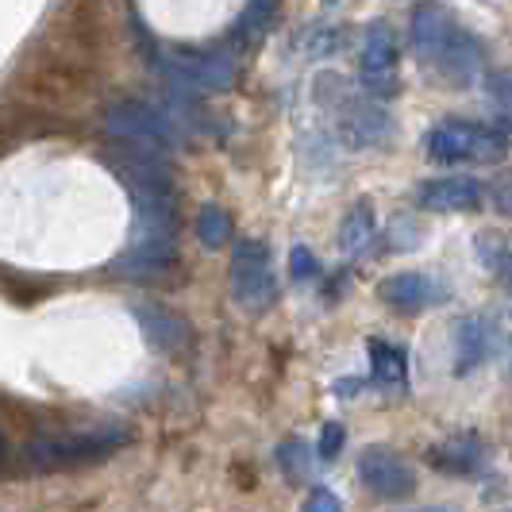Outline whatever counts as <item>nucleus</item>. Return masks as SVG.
<instances>
[{
    "instance_id": "0eeeda50",
    "label": "nucleus",
    "mask_w": 512,
    "mask_h": 512,
    "mask_svg": "<svg viewBox=\"0 0 512 512\" xmlns=\"http://www.w3.org/2000/svg\"><path fill=\"white\" fill-rule=\"evenodd\" d=\"M166 70L178 77L181 85L201 89V93H224L235 81L231 58L212 51H197V47H170L166 51Z\"/></svg>"
},
{
    "instance_id": "ddd939ff",
    "label": "nucleus",
    "mask_w": 512,
    "mask_h": 512,
    "mask_svg": "<svg viewBox=\"0 0 512 512\" xmlns=\"http://www.w3.org/2000/svg\"><path fill=\"white\" fill-rule=\"evenodd\" d=\"M339 128L351 147H374L389 135V116L374 101H347L339 112Z\"/></svg>"
},
{
    "instance_id": "5701e85b",
    "label": "nucleus",
    "mask_w": 512,
    "mask_h": 512,
    "mask_svg": "<svg viewBox=\"0 0 512 512\" xmlns=\"http://www.w3.org/2000/svg\"><path fill=\"white\" fill-rule=\"evenodd\" d=\"M305 512H343V501L335 497L332 489H312L305 501Z\"/></svg>"
},
{
    "instance_id": "f03ea898",
    "label": "nucleus",
    "mask_w": 512,
    "mask_h": 512,
    "mask_svg": "<svg viewBox=\"0 0 512 512\" xmlns=\"http://www.w3.org/2000/svg\"><path fill=\"white\" fill-rule=\"evenodd\" d=\"M124 443H128L124 428H93V432H70V436H43L27 447V459L39 470H62V466H77V462L108 459Z\"/></svg>"
},
{
    "instance_id": "9b49d317",
    "label": "nucleus",
    "mask_w": 512,
    "mask_h": 512,
    "mask_svg": "<svg viewBox=\"0 0 512 512\" xmlns=\"http://www.w3.org/2000/svg\"><path fill=\"white\" fill-rule=\"evenodd\" d=\"M428 462L436 466L439 474H455V478H466V474H478L482 462H486V443L478 432H455V436L439 439L436 447L428 451Z\"/></svg>"
},
{
    "instance_id": "6e6552de",
    "label": "nucleus",
    "mask_w": 512,
    "mask_h": 512,
    "mask_svg": "<svg viewBox=\"0 0 512 512\" xmlns=\"http://www.w3.org/2000/svg\"><path fill=\"white\" fill-rule=\"evenodd\" d=\"M359 70L370 93H378V97L397 93V35L382 20H374L362 35Z\"/></svg>"
},
{
    "instance_id": "f3484780",
    "label": "nucleus",
    "mask_w": 512,
    "mask_h": 512,
    "mask_svg": "<svg viewBox=\"0 0 512 512\" xmlns=\"http://www.w3.org/2000/svg\"><path fill=\"white\" fill-rule=\"evenodd\" d=\"M231 216L224 212L220 205H205L201 208V216H197V235H201V243H205L208 251H220L224 243H231Z\"/></svg>"
},
{
    "instance_id": "bb28decb",
    "label": "nucleus",
    "mask_w": 512,
    "mask_h": 512,
    "mask_svg": "<svg viewBox=\"0 0 512 512\" xmlns=\"http://www.w3.org/2000/svg\"><path fill=\"white\" fill-rule=\"evenodd\" d=\"M328 4H335V0H328Z\"/></svg>"
},
{
    "instance_id": "4be33fe9",
    "label": "nucleus",
    "mask_w": 512,
    "mask_h": 512,
    "mask_svg": "<svg viewBox=\"0 0 512 512\" xmlns=\"http://www.w3.org/2000/svg\"><path fill=\"white\" fill-rule=\"evenodd\" d=\"M489 201H493V208H497L501 216H512V174H501V178L493 181Z\"/></svg>"
},
{
    "instance_id": "dca6fc26",
    "label": "nucleus",
    "mask_w": 512,
    "mask_h": 512,
    "mask_svg": "<svg viewBox=\"0 0 512 512\" xmlns=\"http://www.w3.org/2000/svg\"><path fill=\"white\" fill-rule=\"evenodd\" d=\"M370 235H374V212H370V201H362V205H355L343 216V224H339V247L343 251H359L362 243H370Z\"/></svg>"
},
{
    "instance_id": "2eb2a0df",
    "label": "nucleus",
    "mask_w": 512,
    "mask_h": 512,
    "mask_svg": "<svg viewBox=\"0 0 512 512\" xmlns=\"http://www.w3.org/2000/svg\"><path fill=\"white\" fill-rule=\"evenodd\" d=\"M370 366H374V382L382 385V389H405V351L397 347V343H382V339H374L370 343Z\"/></svg>"
},
{
    "instance_id": "b1692460",
    "label": "nucleus",
    "mask_w": 512,
    "mask_h": 512,
    "mask_svg": "<svg viewBox=\"0 0 512 512\" xmlns=\"http://www.w3.org/2000/svg\"><path fill=\"white\" fill-rule=\"evenodd\" d=\"M501 270H505V285H509V293H512V251H505V258H501Z\"/></svg>"
},
{
    "instance_id": "f257e3e1",
    "label": "nucleus",
    "mask_w": 512,
    "mask_h": 512,
    "mask_svg": "<svg viewBox=\"0 0 512 512\" xmlns=\"http://www.w3.org/2000/svg\"><path fill=\"white\" fill-rule=\"evenodd\" d=\"M412 47L420 58H428L439 74L455 85H466L470 77L478 74V43L455 24L451 8H443L439 0H424L412 12Z\"/></svg>"
},
{
    "instance_id": "7ed1b4c3",
    "label": "nucleus",
    "mask_w": 512,
    "mask_h": 512,
    "mask_svg": "<svg viewBox=\"0 0 512 512\" xmlns=\"http://www.w3.org/2000/svg\"><path fill=\"white\" fill-rule=\"evenodd\" d=\"M509 151V135L489 124H439L428 135V154L436 162H497Z\"/></svg>"
},
{
    "instance_id": "4468645a",
    "label": "nucleus",
    "mask_w": 512,
    "mask_h": 512,
    "mask_svg": "<svg viewBox=\"0 0 512 512\" xmlns=\"http://www.w3.org/2000/svg\"><path fill=\"white\" fill-rule=\"evenodd\" d=\"M489 351V328L482 316H466L455 328V374L466 378L470 370H478Z\"/></svg>"
},
{
    "instance_id": "a878e982",
    "label": "nucleus",
    "mask_w": 512,
    "mask_h": 512,
    "mask_svg": "<svg viewBox=\"0 0 512 512\" xmlns=\"http://www.w3.org/2000/svg\"><path fill=\"white\" fill-rule=\"evenodd\" d=\"M0 459H4V439H0Z\"/></svg>"
},
{
    "instance_id": "39448f33",
    "label": "nucleus",
    "mask_w": 512,
    "mask_h": 512,
    "mask_svg": "<svg viewBox=\"0 0 512 512\" xmlns=\"http://www.w3.org/2000/svg\"><path fill=\"white\" fill-rule=\"evenodd\" d=\"M108 131L120 139V143H131V147H151V151H166L174 147L178 131H174V120L154 108L147 101H116L108 108Z\"/></svg>"
},
{
    "instance_id": "6ab92c4d",
    "label": "nucleus",
    "mask_w": 512,
    "mask_h": 512,
    "mask_svg": "<svg viewBox=\"0 0 512 512\" xmlns=\"http://www.w3.org/2000/svg\"><path fill=\"white\" fill-rule=\"evenodd\" d=\"M274 8H278V0H251L247 12H243V20H239V27H235V35H239L243 43H255L258 35L266 31V24L274 20Z\"/></svg>"
},
{
    "instance_id": "a211bd4d",
    "label": "nucleus",
    "mask_w": 512,
    "mask_h": 512,
    "mask_svg": "<svg viewBox=\"0 0 512 512\" xmlns=\"http://www.w3.org/2000/svg\"><path fill=\"white\" fill-rule=\"evenodd\" d=\"M278 466L285 470L289 482H305L308 474H312V447H308L305 439H285L282 447H278Z\"/></svg>"
},
{
    "instance_id": "393cba45",
    "label": "nucleus",
    "mask_w": 512,
    "mask_h": 512,
    "mask_svg": "<svg viewBox=\"0 0 512 512\" xmlns=\"http://www.w3.org/2000/svg\"><path fill=\"white\" fill-rule=\"evenodd\" d=\"M420 512H447V509H420Z\"/></svg>"
},
{
    "instance_id": "423d86ee",
    "label": "nucleus",
    "mask_w": 512,
    "mask_h": 512,
    "mask_svg": "<svg viewBox=\"0 0 512 512\" xmlns=\"http://www.w3.org/2000/svg\"><path fill=\"white\" fill-rule=\"evenodd\" d=\"M359 478L382 501H409L416 493V470L405 455H397L385 443H370L359 451Z\"/></svg>"
},
{
    "instance_id": "412c9836",
    "label": "nucleus",
    "mask_w": 512,
    "mask_h": 512,
    "mask_svg": "<svg viewBox=\"0 0 512 512\" xmlns=\"http://www.w3.org/2000/svg\"><path fill=\"white\" fill-rule=\"evenodd\" d=\"M343 439H347V432H343V424H324V432H320V459H335L339 451H343Z\"/></svg>"
},
{
    "instance_id": "9d476101",
    "label": "nucleus",
    "mask_w": 512,
    "mask_h": 512,
    "mask_svg": "<svg viewBox=\"0 0 512 512\" xmlns=\"http://www.w3.org/2000/svg\"><path fill=\"white\" fill-rule=\"evenodd\" d=\"M131 312H135V320H139V328L143 335L151 339L158 351H170V355H178L189 347V324L181 320L178 312H170V308H162L158 301H131Z\"/></svg>"
},
{
    "instance_id": "20e7f679",
    "label": "nucleus",
    "mask_w": 512,
    "mask_h": 512,
    "mask_svg": "<svg viewBox=\"0 0 512 512\" xmlns=\"http://www.w3.org/2000/svg\"><path fill=\"white\" fill-rule=\"evenodd\" d=\"M231 293L247 312L270 308L278 285L270 270V247L262 239H239L231 251Z\"/></svg>"
},
{
    "instance_id": "aec40b11",
    "label": "nucleus",
    "mask_w": 512,
    "mask_h": 512,
    "mask_svg": "<svg viewBox=\"0 0 512 512\" xmlns=\"http://www.w3.org/2000/svg\"><path fill=\"white\" fill-rule=\"evenodd\" d=\"M289 270H293V278H301V282H312V278L320 274V262H316V255L308 251L305 243H297V247L289 251Z\"/></svg>"
},
{
    "instance_id": "1a4fd4ad",
    "label": "nucleus",
    "mask_w": 512,
    "mask_h": 512,
    "mask_svg": "<svg viewBox=\"0 0 512 512\" xmlns=\"http://www.w3.org/2000/svg\"><path fill=\"white\" fill-rule=\"evenodd\" d=\"M482 201H486V189L470 174L432 178L416 189V205L428 208V212H478Z\"/></svg>"
},
{
    "instance_id": "f8f14e48",
    "label": "nucleus",
    "mask_w": 512,
    "mask_h": 512,
    "mask_svg": "<svg viewBox=\"0 0 512 512\" xmlns=\"http://www.w3.org/2000/svg\"><path fill=\"white\" fill-rule=\"evenodd\" d=\"M378 297L397 312H420V308H432L439 301V285L432 274L401 270V274H393L378 285Z\"/></svg>"
}]
</instances>
